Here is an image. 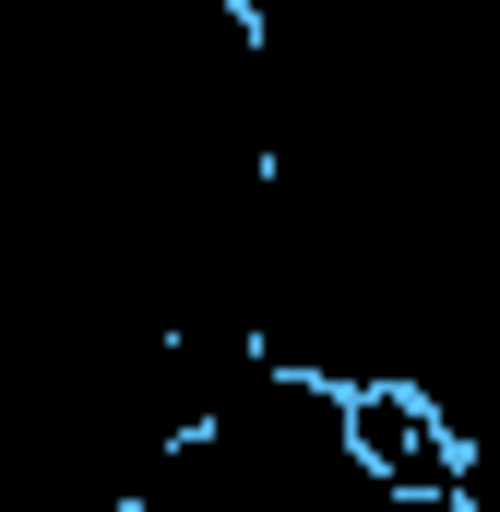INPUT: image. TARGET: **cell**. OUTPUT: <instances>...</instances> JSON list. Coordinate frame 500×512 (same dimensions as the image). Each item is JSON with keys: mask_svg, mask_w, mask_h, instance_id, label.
<instances>
[{"mask_svg": "<svg viewBox=\"0 0 500 512\" xmlns=\"http://www.w3.org/2000/svg\"><path fill=\"white\" fill-rule=\"evenodd\" d=\"M322 512H465V489H381V477H358V489H334Z\"/></svg>", "mask_w": 500, "mask_h": 512, "instance_id": "1", "label": "cell"}]
</instances>
